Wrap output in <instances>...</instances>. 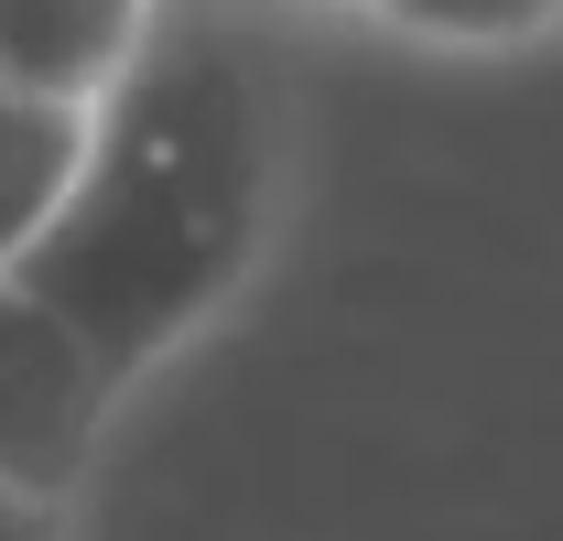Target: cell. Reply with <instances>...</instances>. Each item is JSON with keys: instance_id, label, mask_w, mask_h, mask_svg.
<instances>
[{"instance_id": "cell-1", "label": "cell", "mask_w": 563, "mask_h": 541, "mask_svg": "<svg viewBox=\"0 0 563 541\" xmlns=\"http://www.w3.org/2000/svg\"><path fill=\"white\" fill-rule=\"evenodd\" d=\"M272 228H282L272 66L207 11H152L141 55L87 109V163H76L55 228L11 261V281L98 357L109 390H131L250 292Z\"/></svg>"}, {"instance_id": "cell-2", "label": "cell", "mask_w": 563, "mask_h": 541, "mask_svg": "<svg viewBox=\"0 0 563 541\" xmlns=\"http://www.w3.org/2000/svg\"><path fill=\"white\" fill-rule=\"evenodd\" d=\"M109 401H120V390L98 379V357L0 270V476H22V487H44V498H76Z\"/></svg>"}, {"instance_id": "cell-3", "label": "cell", "mask_w": 563, "mask_h": 541, "mask_svg": "<svg viewBox=\"0 0 563 541\" xmlns=\"http://www.w3.org/2000/svg\"><path fill=\"white\" fill-rule=\"evenodd\" d=\"M163 0H0V76L44 98H98L141 55Z\"/></svg>"}, {"instance_id": "cell-4", "label": "cell", "mask_w": 563, "mask_h": 541, "mask_svg": "<svg viewBox=\"0 0 563 541\" xmlns=\"http://www.w3.org/2000/svg\"><path fill=\"white\" fill-rule=\"evenodd\" d=\"M87 109L98 98H44V87L0 76V270L55 228L76 163H87Z\"/></svg>"}, {"instance_id": "cell-5", "label": "cell", "mask_w": 563, "mask_h": 541, "mask_svg": "<svg viewBox=\"0 0 563 541\" xmlns=\"http://www.w3.org/2000/svg\"><path fill=\"white\" fill-rule=\"evenodd\" d=\"M379 33L433 55H531L563 33V0H379Z\"/></svg>"}, {"instance_id": "cell-6", "label": "cell", "mask_w": 563, "mask_h": 541, "mask_svg": "<svg viewBox=\"0 0 563 541\" xmlns=\"http://www.w3.org/2000/svg\"><path fill=\"white\" fill-rule=\"evenodd\" d=\"M0 541H66V498H44V487L0 476Z\"/></svg>"}]
</instances>
